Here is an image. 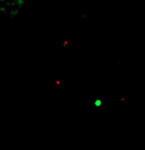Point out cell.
<instances>
[{
	"mask_svg": "<svg viewBox=\"0 0 145 150\" xmlns=\"http://www.w3.org/2000/svg\"><path fill=\"white\" fill-rule=\"evenodd\" d=\"M94 106L95 107H101L102 106V100L101 99H95L94 100Z\"/></svg>",
	"mask_w": 145,
	"mask_h": 150,
	"instance_id": "obj_1",
	"label": "cell"
}]
</instances>
